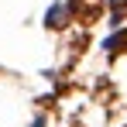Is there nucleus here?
Here are the masks:
<instances>
[{"label":"nucleus","instance_id":"1","mask_svg":"<svg viewBox=\"0 0 127 127\" xmlns=\"http://www.w3.org/2000/svg\"><path fill=\"white\" fill-rule=\"evenodd\" d=\"M62 17H65V10H62V7H52V14H48V24H62Z\"/></svg>","mask_w":127,"mask_h":127}]
</instances>
